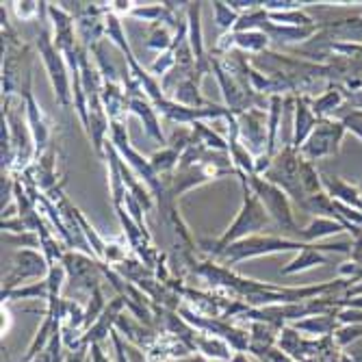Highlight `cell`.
Here are the masks:
<instances>
[{
  "label": "cell",
  "instance_id": "obj_14",
  "mask_svg": "<svg viewBox=\"0 0 362 362\" xmlns=\"http://www.w3.org/2000/svg\"><path fill=\"white\" fill-rule=\"evenodd\" d=\"M248 328H250V332H248L250 334L248 352H252V356H256L258 360H263L265 354L276 347L280 330L269 326V324H260V321H250Z\"/></svg>",
  "mask_w": 362,
  "mask_h": 362
},
{
  "label": "cell",
  "instance_id": "obj_7",
  "mask_svg": "<svg viewBox=\"0 0 362 362\" xmlns=\"http://www.w3.org/2000/svg\"><path fill=\"white\" fill-rule=\"evenodd\" d=\"M48 273H50V265H48V260L42 252L20 250L13 254V265L5 278L3 291L17 289V285H22L29 278H48Z\"/></svg>",
  "mask_w": 362,
  "mask_h": 362
},
{
  "label": "cell",
  "instance_id": "obj_9",
  "mask_svg": "<svg viewBox=\"0 0 362 362\" xmlns=\"http://www.w3.org/2000/svg\"><path fill=\"white\" fill-rule=\"evenodd\" d=\"M160 115H165L172 122L178 124H195V122H202V119H217V117H228L230 109L228 107H219V105H209L204 109H191V107H183L174 103V100L165 98L163 103L158 107H154Z\"/></svg>",
  "mask_w": 362,
  "mask_h": 362
},
{
  "label": "cell",
  "instance_id": "obj_27",
  "mask_svg": "<svg viewBox=\"0 0 362 362\" xmlns=\"http://www.w3.org/2000/svg\"><path fill=\"white\" fill-rule=\"evenodd\" d=\"M326 185H328V189L332 191V195L340 197V199H343V202H349V204H356V206H360V199H358L356 191L347 189V187H345L343 183H340V180H336V178H330V176H326Z\"/></svg>",
  "mask_w": 362,
  "mask_h": 362
},
{
  "label": "cell",
  "instance_id": "obj_4",
  "mask_svg": "<svg viewBox=\"0 0 362 362\" xmlns=\"http://www.w3.org/2000/svg\"><path fill=\"white\" fill-rule=\"evenodd\" d=\"M248 185L250 189L258 195L260 199V204L265 206V211L269 213V217L273 219V224L282 230V232H299L297 226H295V221H293V213H291V204H289V197L287 193L271 185L269 180L265 178H260V176H252L248 178Z\"/></svg>",
  "mask_w": 362,
  "mask_h": 362
},
{
  "label": "cell",
  "instance_id": "obj_22",
  "mask_svg": "<svg viewBox=\"0 0 362 362\" xmlns=\"http://www.w3.org/2000/svg\"><path fill=\"white\" fill-rule=\"evenodd\" d=\"M48 282H35L22 289H13V291H3V304L5 301H15V299H46L48 301Z\"/></svg>",
  "mask_w": 362,
  "mask_h": 362
},
{
  "label": "cell",
  "instance_id": "obj_33",
  "mask_svg": "<svg viewBox=\"0 0 362 362\" xmlns=\"http://www.w3.org/2000/svg\"><path fill=\"white\" fill-rule=\"evenodd\" d=\"M89 362H109V356L105 354V349L100 343L89 345Z\"/></svg>",
  "mask_w": 362,
  "mask_h": 362
},
{
  "label": "cell",
  "instance_id": "obj_5",
  "mask_svg": "<svg viewBox=\"0 0 362 362\" xmlns=\"http://www.w3.org/2000/svg\"><path fill=\"white\" fill-rule=\"evenodd\" d=\"M260 178H265L271 185L280 187L287 195H291L299 206L306 202V193L301 189V180H299V158L293 146H285L282 152L276 154L271 160V167Z\"/></svg>",
  "mask_w": 362,
  "mask_h": 362
},
{
  "label": "cell",
  "instance_id": "obj_21",
  "mask_svg": "<svg viewBox=\"0 0 362 362\" xmlns=\"http://www.w3.org/2000/svg\"><path fill=\"white\" fill-rule=\"evenodd\" d=\"M326 258L321 256L315 248L310 246H304V250H299V254L295 256L293 263H289L282 271V276H291V273H297V271H304V269H310L312 265H324Z\"/></svg>",
  "mask_w": 362,
  "mask_h": 362
},
{
  "label": "cell",
  "instance_id": "obj_10",
  "mask_svg": "<svg viewBox=\"0 0 362 362\" xmlns=\"http://www.w3.org/2000/svg\"><path fill=\"white\" fill-rule=\"evenodd\" d=\"M340 135H343V126L334 122H321L317 128L310 133L306 139V144L301 146V154H306L308 158H319L338 150Z\"/></svg>",
  "mask_w": 362,
  "mask_h": 362
},
{
  "label": "cell",
  "instance_id": "obj_2",
  "mask_svg": "<svg viewBox=\"0 0 362 362\" xmlns=\"http://www.w3.org/2000/svg\"><path fill=\"white\" fill-rule=\"evenodd\" d=\"M306 243H299V241L293 239H282V236H248L241 239L236 243L228 246L224 252L219 254V263L224 267H232L243 263V260L250 258H258V256H267V254H278V252H289V250H304Z\"/></svg>",
  "mask_w": 362,
  "mask_h": 362
},
{
  "label": "cell",
  "instance_id": "obj_26",
  "mask_svg": "<svg viewBox=\"0 0 362 362\" xmlns=\"http://www.w3.org/2000/svg\"><path fill=\"white\" fill-rule=\"evenodd\" d=\"M334 326V321L330 317H308L304 321H295L293 328L301 332H310V334H328Z\"/></svg>",
  "mask_w": 362,
  "mask_h": 362
},
{
  "label": "cell",
  "instance_id": "obj_3",
  "mask_svg": "<svg viewBox=\"0 0 362 362\" xmlns=\"http://www.w3.org/2000/svg\"><path fill=\"white\" fill-rule=\"evenodd\" d=\"M35 48L42 56V61L46 66V72H48V78L52 83V89H54V96L59 100V105L61 107H72L74 105V91L70 89L72 85V78H70V68L66 63V56L56 50L54 46V39L48 31H42L35 42Z\"/></svg>",
  "mask_w": 362,
  "mask_h": 362
},
{
  "label": "cell",
  "instance_id": "obj_34",
  "mask_svg": "<svg viewBox=\"0 0 362 362\" xmlns=\"http://www.w3.org/2000/svg\"><path fill=\"white\" fill-rule=\"evenodd\" d=\"M345 124H347V128H352L354 133H358V135L362 137V115H358V113L349 115V117L345 119Z\"/></svg>",
  "mask_w": 362,
  "mask_h": 362
},
{
  "label": "cell",
  "instance_id": "obj_8",
  "mask_svg": "<svg viewBox=\"0 0 362 362\" xmlns=\"http://www.w3.org/2000/svg\"><path fill=\"white\" fill-rule=\"evenodd\" d=\"M239 139L252 154L260 156L267 152V115L263 109H250L236 115Z\"/></svg>",
  "mask_w": 362,
  "mask_h": 362
},
{
  "label": "cell",
  "instance_id": "obj_29",
  "mask_svg": "<svg viewBox=\"0 0 362 362\" xmlns=\"http://www.w3.org/2000/svg\"><path fill=\"white\" fill-rule=\"evenodd\" d=\"M340 103V96H338V91H328L324 98H319L317 103L312 105V111L317 113V115H326L328 111H332L336 105Z\"/></svg>",
  "mask_w": 362,
  "mask_h": 362
},
{
  "label": "cell",
  "instance_id": "obj_37",
  "mask_svg": "<svg viewBox=\"0 0 362 362\" xmlns=\"http://www.w3.org/2000/svg\"><path fill=\"white\" fill-rule=\"evenodd\" d=\"M176 362H193V356H189V358H180V360H176Z\"/></svg>",
  "mask_w": 362,
  "mask_h": 362
},
{
  "label": "cell",
  "instance_id": "obj_32",
  "mask_svg": "<svg viewBox=\"0 0 362 362\" xmlns=\"http://www.w3.org/2000/svg\"><path fill=\"white\" fill-rule=\"evenodd\" d=\"M260 362H295V358L289 356V354H285L282 349L273 347V349H269V352L265 354V358L260 360Z\"/></svg>",
  "mask_w": 362,
  "mask_h": 362
},
{
  "label": "cell",
  "instance_id": "obj_20",
  "mask_svg": "<svg viewBox=\"0 0 362 362\" xmlns=\"http://www.w3.org/2000/svg\"><path fill=\"white\" fill-rule=\"evenodd\" d=\"M178 163H180V154H178L176 150H172L169 146L156 150V152L150 156V165H152V169H154L160 178L174 176V172L178 169Z\"/></svg>",
  "mask_w": 362,
  "mask_h": 362
},
{
  "label": "cell",
  "instance_id": "obj_11",
  "mask_svg": "<svg viewBox=\"0 0 362 362\" xmlns=\"http://www.w3.org/2000/svg\"><path fill=\"white\" fill-rule=\"evenodd\" d=\"M22 100L27 105V122L33 135V142H35V156H42L46 152V146L50 142V128L44 119V113L39 111V105L35 103L33 91H31V76L24 80V87H22Z\"/></svg>",
  "mask_w": 362,
  "mask_h": 362
},
{
  "label": "cell",
  "instance_id": "obj_23",
  "mask_svg": "<svg viewBox=\"0 0 362 362\" xmlns=\"http://www.w3.org/2000/svg\"><path fill=\"white\" fill-rule=\"evenodd\" d=\"M213 13H215V24L221 33H232V29L236 27L241 13H236L228 3H219V0H215L213 3Z\"/></svg>",
  "mask_w": 362,
  "mask_h": 362
},
{
  "label": "cell",
  "instance_id": "obj_25",
  "mask_svg": "<svg viewBox=\"0 0 362 362\" xmlns=\"http://www.w3.org/2000/svg\"><path fill=\"white\" fill-rule=\"evenodd\" d=\"M338 230H340V224H334L332 219H317V221H312L308 228L299 230L297 236L306 239V241H312V239L326 236V234H332V232H338Z\"/></svg>",
  "mask_w": 362,
  "mask_h": 362
},
{
  "label": "cell",
  "instance_id": "obj_30",
  "mask_svg": "<svg viewBox=\"0 0 362 362\" xmlns=\"http://www.w3.org/2000/svg\"><path fill=\"white\" fill-rule=\"evenodd\" d=\"M111 345H113V352H115V362H130L128 360V345L126 340L122 338L117 330L111 332Z\"/></svg>",
  "mask_w": 362,
  "mask_h": 362
},
{
  "label": "cell",
  "instance_id": "obj_1",
  "mask_svg": "<svg viewBox=\"0 0 362 362\" xmlns=\"http://www.w3.org/2000/svg\"><path fill=\"white\" fill-rule=\"evenodd\" d=\"M241 189H243V204H241L236 219L232 221V226L221 234L219 241L215 243H209L204 241V252L213 256V260L219 258V254L224 252L228 246L236 243L241 239H248V236H256L258 232H267L269 228H273V219L269 217V213L265 211V206L260 204L258 195L250 189L248 185V178L241 176Z\"/></svg>",
  "mask_w": 362,
  "mask_h": 362
},
{
  "label": "cell",
  "instance_id": "obj_12",
  "mask_svg": "<svg viewBox=\"0 0 362 362\" xmlns=\"http://www.w3.org/2000/svg\"><path fill=\"white\" fill-rule=\"evenodd\" d=\"M115 330L122 334V338L126 340L128 345L139 347V349H146V352L158 340V332L154 328L144 326L142 321H137L133 315H126V312H122L117 317Z\"/></svg>",
  "mask_w": 362,
  "mask_h": 362
},
{
  "label": "cell",
  "instance_id": "obj_13",
  "mask_svg": "<svg viewBox=\"0 0 362 362\" xmlns=\"http://www.w3.org/2000/svg\"><path fill=\"white\" fill-rule=\"evenodd\" d=\"M128 111L135 113L139 119H142L148 137H152L156 144H160V148H167V139H165L163 130H160V122H158V111L154 109L152 103H148V98L130 96V100H128Z\"/></svg>",
  "mask_w": 362,
  "mask_h": 362
},
{
  "label": "cell",
  "instance_id": "obj_36",
  "mask_svg": "<svg viewBox=\"0 0 362 362\" xmlns=\"http://www.w3.org/2000/svg\"><path fill=\"white\" fill-rule=\"evenodd\" d=\"M193 362H211V360L204 358V356H199V354H195V356H193Z\"/></svg>",
  "mask_w": 362,
  "mask_h": 362
},
{
  "label": "cell",
  "instance_id": "obj_17",
  "mask_svg": "<svg viewBox=\"0 0 362 362\" xmlns=\"http://www.w3.org/2000/svg\"><path fill=\"white\" fill-rule=\"evenodd\" d=\"M312 126H317L312 111L308 109L306 100H297V111H295V133H293V148L299 150L306 144V139L310 137V133L315 130Z\"/></svg>",
  "mask_w": 362,
  "mask_h": 362
},
{
  "label": "cell",
  "instance_id": "obj_18",
  "mask_svg": "<svg viewBox=\"0 0 362 362\" xmlns=\"http://www.w3.org/2000/svg\"><path fill=\"white\" fill-rule=\"evenodd\" d=\"M169 100H174V103L183 105V107H191V109H204L211 105L202 98V93H199V83L195 80V76L187 78L185 83H180Z\"/></svg>",
  "mask_w": 362,
  "mask_h": 362
},
{
  "label": "cell",
  "instance_id": "obj_35",
  "mask_svg": "<svg viewBox=\"0 0 362 362\" xmlns=\"http://www.w3.org/2000/svg\"><path fill=\"white\" fill-rule=\"evenodd\" d=\"M230 362H254L246 352H234V356H232V360Z\"/></svg>",
  "mask_w": 362,
  "mask_h": 362
},
{
  "label": "cell",
  "instance_id": "obj_31",
  "mask_svg": "<svg viewBox=\"0 0 362 362\" xmlns=\"http://www.w3.org/2000/svg\"><path fill=\"white\" fill-rule=\"evenodd\" d=\"M13 9L20 20H33L39 15V3H13Z\"/></svg>",
  "mask_w": 362,
  "mask_h": 362
},
{
  "label": "cell",
  "instance_id": "obj_16",
  "mask_svg": "<svg viewBox=\"0 0 362 362\" xmlns=\"http://www.w3.org/2000/svg\"><path fill=\"white\" fill-rule=\"evenodd\" d=\"M195 349L199 356L204 358H215V360H232V347L226 343L224 338L219 336H211V334H197L195 340Z\"/></svg>",
  "mask_w": 362,
  "mask_h": 362
},
{
  "label": "cell",
  "instance_id": "obj_28",
  "mask_svg": "<svg viewBox=\"0 0 362 362\" xmlns=\"http://www.w3.org/2000/svg\"><path fill=\"white\" fill-rule=\"evenodd\" d=\"M5 243H11V246H24V248H42V239H39L37 232H24V234H17V236H11V234H3Z\"/></svg>",
  "mask_w": 362,
  "mask_h": 362
},
{
  "label": "cell",
  "instance_id": "obj_6",
  "mask_svg": "<svg viewBox=\"0 0 362 362\" xmlns=\"http://www.w3.org/2000/svg\"><path fill=\"white\" fill-rule=\"evenodd\" d=\"M61 265L66 267V273L74 289L93 293L100 287V273H103V260H93L89 254H80L76 250L66 252Z\"/></svg>",
  "mask_w": 362,
  "mask_h": 362
},
{
  "label": "cell",
  "instance_id": "obj_15",
  "mask_svg": "<svg viewBox=\"0 0 362 362\" xmlns=\"http://www.w3.org/2000/svg\"><path fill=\"white\" fill-rule=\"evenodd\" d=\"M199 15H202V3H189L187 11V22H189V44L195 54V63L209 59L204 50V39H202V22H199Z\"/></svg>",
  "mask_w": 362,
  "mask_h": 362
},
{
  "label": "cell",
  "instance_id": "obj_19",
  "mask_svg": "<svg viewBox=\"0 0 362 362\" xmlns=\"http://www.w3.org/2000/svg\"><path fill=\"white\" fill-rule=\"evenodd\" d=\"M282 96H271L269 100V113H267V152L271 158L276 156L278 146V133H280V119H282Z\"/></svg>",
  "mask_w": 362,
  "mask_h": 362
},
{
  "label": "cell",
  "instance_id": "obj_24",
  "mask_svg": "<svg viewBox=\"0 0 362 362\" xmlns=\"http://www.w3.org/2000/svg\"><path fill=\"white\" fill-rule=\"evenodd\" d=\"M107 299L103 295V287H98L91 295H89V304L85 308V326H83V332H87L96 321L103 317V312L107 310Z\"/></svg>",
  "mask_w": 362,
  "mask_h": 362
}]
</instances>
